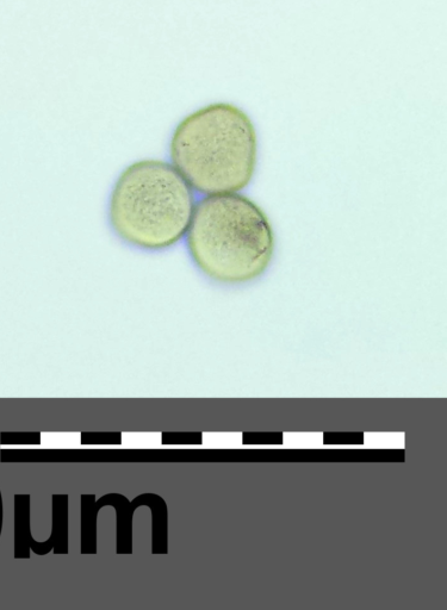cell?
Returning <instances> with one entry per match:
<instances>
[{"label":"cell","instance_id":"cell-1","mask_svg":"<svg viewBox=\"0 0 447 610\" xmlns=\"http://www.w3.org/2000/svg\"><path fill=\"white\" fill-rule=\"evenodd\" d=\"M170 158L192 190L206 196L238 194L256 173V127L237 105H206L178 123Z\"/></svg>","mask_w":447,"mask_h":610},{"label":"cell","instance_id":"cell-2","mask_svg":"<svg viewBox=\"0 0 447 610\" xmlns=\"http://www.w3.org/2000/svg\"><path fill=\"white\" fill-rule=\"evenodd\" d=\"M185 239L197 269L221 285H242L262 277L276 247L268 215L239 192L202 198Z\"/></svg>","mask_w":447,"mask_h":610},{"label":"cell","instance_id":"cell-3","mask_svg":"<svg viewBox=\"0 0 447 610\" xmlns=\"http://www.w3.org/2000/svg\"><path fill=\"white\" fill-rule=\"evenodd\" d=\"M196 207L194 190L175 166L145 159L127 166L110 192L108 220L124 244L169 250L185 238Z\"/></svg>","mask_w":447,"mask_h":610},{"label":"cell","instance_id":"cell-4","mask_svg":"<svg viewBox=\"0 0 447 610\" xmlns=\"http://www.w3.org/2000/svg\"><path fill=\"white\" fill-rule=\"evenodd\" d=\"M149 494L145 493L129 501L127 496L110 493L96 499V495L80 496V516H82V537L80 553L97 555L98 515L101 509L111 507L116 512V555H133L134 552V514L140 507H146Z\"/></svg>","mask_w":447,"mask_h":610},{"label":"cell","instance_id":"cell-5","mask_svg":"<svg viewBox=\"0 0 447 610\" xmlns=\"http://www.w3.org/2000/svg\"><path fill=\"white\" fill-rule=\"evenodd\" d=\"M70 496L52 495V529L46 541L35 540L30 546L36 556L68 555L70 552Z\"/></svg>","mask_w":447,"mask_h":610},{"label":"cell","instance_id":"cell-6","mask_svg":"<svg viewBox=\"0 0 447 610\" xmlns=\"http://www.w3.org/2000/svg\"><path fill=\"white\" fill-rule=\"evenodd\" d=\"M15 528L14 558L30 559V546L35 539L31 533V496L16 494L14 496Z\"/></svg>","mask_w":447,"mask_h":610},{"label":"cell","instance_id":"cell-7","mask_svg":"<svg viewBox=\"0 0 447 610\" xmlns=\"http://www.w3.org/2000/svg\"><path fill=\"white\" fill-rule=\"evenodd\" d=\"M146 507L152 513V555H166L169 552V510L163 497L149 495Z\"/></svg>","mask_w":447,"mask_h":610},{"label":"cell","instance_id":"cell-8","mask_svg":"<svg viewBox=\"0 0 447 610\" xmlns=\"http://www.w3.org/2000/svg\"><path fill=\"white\" fill-rule=\"evenodd\" d=\"M283 448H365L364 445H325L324 432H285Z\"/></svg>","mask_w":447,"mask_h":610},{"label":"cell","instance_id":"cell-9","mask_svg":"<svg viewBox=\"0 0 447 610\" xmlns=\"http://www.w3.org/2000/svg\"><path fill=\"white\" fill-rule=\"evenodd\" d=\"M363 445L365 448H405L406 434L403 432H366L363 435Z\"/></svg>","mask_w":447,"mask_h":610},{"label":"cell","instance_id":"cell-10","mask_svg":"<svg viewBox=\"0 0 447 610\" xmlns=\"http://www.w3.org/2000/svg\"><path fill=\"white\" fill-rule=\"evenodd\" d=\"M244 433H202V446L207 448H241Z\"/></svg>","mask_w":447,"mask_h":610},{"label":"cell","instance_id":"cell-11","mask_svg":"<svg viewBox=\"0 0 447 610\" xmlns=\"http://www.w3.org/2000/svg\"><path fill=\"white\" fill-rule=\"evenodd\" d=\"M82 445L80 432L42 433L41 446L47 448H76Z\"/></svg>","mask_w":447,"mask_h":610},{"label":"cell","instance_id":"cell-12","mask_svg":"<svg viewBox=\"0 0 447 610\" xmlns=\"http://www.w3.org/2000/svg\"><path fill=\"white\" fill-rule=\"evenodd\" d=\"M122 446L132 448H157L161 445V433H122Z\"/></svg>","mask_w":447,"mask_h":610},{"label":"cell","instance_id":"cell-13","mask_svg":"<svg viewBox=\"0 0 447 610\" xmlns=\"http://www.w3.org/2000/svg\"><path fill=\"white\" fill-rule=\"evenodd\" d=\"M41 432H2V446H41Z\"/></svg>","mask_w":447,"mask_h":610},{"label":"cell","instance_id":"cell-14","mask_svg":"<svg viewBox=\"0 0 447 610\" xmlns=\"http://www.w3.org/2000/svg\"><path fill=\"white\" fill-rule=\"evenodd\" d=\"M84 446H120L121 432H80Z\"/></svg>","mask_w":447,"mask_h":610},{"label":"cell","instance_id":"cell-15","mask_svg":"<svg viewBox=\"0 0 447 610\" xmlns=\"http://www.w3.org/2000/svg\"><path fill=\"white\" fill-rule=\"evenodd\" d=\"M3 525H4V502H3L2 490H0V538H2Z\"/></svg>","mask_w":447,"mask_h":610}]
</instances>
